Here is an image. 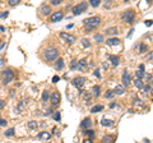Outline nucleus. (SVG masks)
<instances>
[{"label": "nucleus", "instance_id": "f257e3e1", "mask_svg": "<svg viewBox=\"0 0 153 143\" xmlns=\"http://www.w3.org/2000/svg\"><path fill=\"white\" fill-rule=\"evenodd\" d=\"M101 23V18L100 17H91L88 19H84V25H85V31L91 32L94 28H97Z\"/></svg>", "mask_w": 153, "mask_h": 143}, {"label": "nucleus", "instance_id": "f03ea898", "mask_svg": "<svg viewBox=\"0 0 153 143\" xmlns=\"http://www.w3.org/2000/svg\"><path fill=\"white\" fill-rule=\"evenodd\" d=\"M14 77H16V74H14V72L12 69H5V70H3V84L4 86H7L12 82V80L14 79Z\"/></svg>", "mask_w": 153, "mask_h": 143}, {"label": "nucleus", "instance_id": "7ed1b4c3", "mask_svg": "<svg viewBox=\"0 0 153 143\" xmlns=\"http://www.w3.org/2000/svg\"><path fill=\"white\" fill-rule=\"evenodd\" d=\"M57 56H59V52L55 47H50V49H47L45 51V59L47 61H54L57 59Z\"/></svg>", "mask_w": 153, "mask_h": 143}, {"label": "nucleus", "instance_id": "20e7f679", "mask_svg": "<svg viewBox=\"0 0 153 143\" xmlns=\"http://www.w3.org/2000/svg\"><path fill=\"white\" fill-rule=\"evenodd\" d=\"M87 8H88V4L85 1L79 3L78 5H75L73 8V14L74 16H79V14H82V13H84L85 10H87Z\"/></svg>", "mask_w": 153, "mask_h": 143}, {"label": "nucleus", "instance_id": "39448f33", "mask_svg": "<svg viewBox=\"0 0 153 143\" xmlns=\"http://www.w3.org/2000/svg\"><path fill=\"white\" fill-rule=\"evenodd\" d=\"M121 19L125 23H133L134 19H135V13L133 10H126L121 14Z\"/></svg>", "mask_w": 153, "mask_h": 143}, {"label": "nucleus", "instance_id": "423d86ee", "mask_svg": "<svg viewBox=\"0 0 153 143\" xmlns=\"http://www.w3.org/2000/svg\"><path fill=\"white\" fill-rule=\"evenodd\" d=\"M60 39L63 40L64 42H66V44H69V45H71V44H74L75 42V36H73V35H70V33H66V32H61L60 33Z\"/></svg>", "mask_w": 153, "mask_h": 143}, {"label": "nucleus", "instance_id": "0eeeda50", "mask_svg": "<svg viewBox=\"0 0 153 143\" xmlns=\"http://www.w3.org/2000/svg\"><path fill=\"white\" fill-rule=\"evenodd\" d=\"M49 98H50L51 104H52V105H54V106H55V105H59L61 96H60V93H59V92H56V91H55V92H52V93H51V96H50Z\"/></svg>", "mask_w": 153, "mask_h": 143}, {"label": "nucleus", "instance_id": "6e6552de", "mask_svg": "<svg viewBox=\"0 0 153 143\" xmlns=\"http://www.w3.org/2000/svg\"><path fill=\"white\" fill-rule=\"evenodd\" d=\"M85 80L87 79H85L84 77H76V78L73 79V84L75 86L76 88H82L83 86L85 84Z\"/></svg>", "mask_w": 153, "mask_h": 143}, {"label": "nucleus", "instance_id": "1a4fd4ad", "mask_svg": "<svg viewBox=\"0 0 153 143\" xmlns=\"http://www.w3.org/2000/svg\"><path fill=\"white\" fill-rule=\"evenodd\" d=\"M64 18V14H63V12H55L54 14L51 16V22L52 23H56V22H60L61 19Z\"/></svg>", "mask_w": 153, "mask_h": 143}, {"label": "nucleus", "instance_id": "9d476101", "mask_svg": "<svg viewBox=\"0 0 153 143\" xmlns=\"http://www.w3.org/2000/svg\"><path fill=\"white\" fill-rule=\"evenodd\" d=\"M121 80H123V86L124 87H128L129 84H130V75H129L128 72H124L123 73V77H121Z\"/></svg>", "mask_w": 153, "mask_h": 143}, {"label": "nucleus", "instance_id": "9b49d317", "mask_svg": "<svg viewBox=\"0 0 153 143\" xmlns=\"http://www.w3.org/2000/svg\"><path fill=\"white\" fill-rule=\"evenodd\" d=\"M76 69L79 72H84L87 69V59H82L79 60V63H76Z\"/></svg>", "mask_w": 153, "mask_h": 143}, {"label": "nucleus", "instance_id": "f8f14e48", "mask_svg": "<svg viewBox=\"0 0 153 143\" xmlns=\"http://www.w3.org/2000/svg\"><path fill=\"white\" fill-rule=\"evenodd\" d=\"M92 127V120H91L89 118L84 119V120L80 123V128H83V129H88V128Z\"/></svg>", "mask_w": 153, "mask_h": 143}, {"label": "nucleus", "instance_id": "ddd939ff", "mask_svg": "<svg viewBox=\"0 0 153 143\" xmlns=\"http://www.w3.org/2000/svg\"><path fill=\"white\" fill-rule=\"evenodd\" d=\"M38 139H42V141H47V139H50L51 138V134L50 133H47V132H41V133H38Z\"/></svg>", "mask_w": 153, "mask_h": 143}, {"label": "nucleus", "instance_id": "4468645a", "mask_svg": "<svg viewBox=\"0 0 153 143\" xmlns=\"http://www.w3.org/2000/svg\"><path fill=\"white\" fill-rule=\"evenodd\" d=\"M64 68V59H61V58H59L56 60V65H55V69L56 70H61Z\"/></svg>", "mask_w": 153, "mask_h": 143}, {"label": "nucleus", "instance_id": "2eb2a0df", "mask_svg": "<svg viewBox=\"0 0 153 143\" xmlns=\"http://www.w3.org/2000/svg\"><path fill=\"white\" fill-rule=\"evenodd\" d=\"M124 92H125V87H124V86H116L114 89L115 95H123Z\"/></svg>", "mask_w": 153, "mask_h": 143}, {"label": "nucleus", "instance_id": "dca6fc26", "mask_svg": "<svg viewBox=\"0 0 153 143\" xmlns=\"http://www.w3.org/2000/svg\"><path fill=\"white\" fill-rule=\"evenodd\" d=\"M50 13H51V8L49 5L41 7V14H42V16H49Z\"/></svg>", "mask_w": 153, "mask_h": 143}, {"label": "nucleus", "instance_id": "f3484780", "mask_svg": "<svg viewBox=\"0 0 153 143\" xmlns=\"http://www.w3.org/2000/svg\"><path fill=\"white\" fill-rule=\"evenodd\" d=\"M110 60H111V64L114 66H117L119 63H120V59H119V56H116V55H111L110 56Z\"/></svg>", "mask_w": 153, "mask_h": 143}, {"label": "nucleus", "instance_id": "a211bd4d", "mask_svg": "<svg viewBox=\"0 0 153 143\" xmlns=\"http://www.w3.org/2000/svg\"><path fill=\"white\" fill-rule=\"evenodd\" d=\"M107 44H108L110 46H115V45H119V44H120V40L116 39V37H114V39H108V40H107Z\"/></svg>", "mask_w": 153, "mask_h": 143}, {"label": "nucleus", "instance_id": "6ab92c4d", "mask_svg": "<svg viewBox=\"0 0 153 143\" xmlns=\"http://www.w3.org/2000/svg\"><path fill=\"white\" fill-rule=\"evenodd\" d=\"M106 33H107L108 36L117 35V28H116V27H111V28H108V30H106Z\"/></svg>", "mask_w": 153, "mask_h": 143}, {"label": "nucleus", "instance_id": "aec40b11", "mask_svg": "<svg viewBox=\"0 0 153 143\" xmlns=\"http://www.w3.org/2000/svg\"><path fill=\"white\" fill-rule=\"evenodd\" d=\"M101 110H103V106H102V105H97V106H93L92 107L91 112H98V111H101Z\"/></svg>", "mask_w": 153, "mask_h": 143}, {"label": "nucleus", "instance_id": "412c9836", "mask_svg": "<svg viewBox=\"0 0 153 143\" xmlns=\"http://www.w3.org/2000/svg\"><path fill=\"white\" fill-rule=\"evenodd\" d=\"M93 39H94V41H96V42H98V44H100V42H103V36H102V35H100V33H97V35H94Z\"/></svg>", "mask_w": 153, "mask_h": 143}, {"label": "nucleus", "instance_id": "4be33fe9", "mask_svg": "<svg viewBox=\"0 0 153 143\" xmlns=\"http://www.w3.org/2000/svg\"><path fill=\"white\" fill-rule=\"evenodd\" d=\"M4 134H5V137H13L14 134H16V132H14L13 128H9V129L4 133Z\"/></svg>", "mask_w": 153, "mask_h": 143}, {"label": "nucleus", "instance_id": "5701e85b", "mask_svg": "<svg viewBox=\"0 0 153 143\" xmlns=\"http://www.w3.org/2000/svg\"><path fill=\"white\" fill-rule=\"evenodd\" d=\"M89 4L92 5L93 8H97L100 4H101V0H89Z\"/></svg>", "mask_w": 153, "mask_h": 143}, {"label": "nucleus", "instance_id": "b1692460", "mask_svg": "<svg viewBox=\"0 0 153 143\" xmlns=\"http://www.w3.org/2000/svg\"><path fill=\"white\" fill-rule=\"evenodd\" d=\"M134 83H135V87H137L138 89H142V88H143V83H142V80H140L139 78H137V80H135Z\"/></svg>", "mask_w": 153, "mask_h": 143}, {"label": "nucleus", "instance_id": "393cba45", "mask_svg": "<svg viewBox=\"0 0 153 143\" xmlns=\"http://www.w3.org/2000/svg\"><path fill=\"white\" fill-rule=\"evenodd\" d=\"M49 97H50V93H49V91H44V93H42V101H47L49 100Z\"/></svg>", "mask_w": 153, "mask_h": 143}, {"label": "nucleus", "instance_id": "a878e982", "mask_svg": "<svg viewBox=\"0 0 153 143\" xmlns=\"http://www.w3.org/2000/svg\"><path fill=\"white\" fill-rule=\"evenodd\" d=\"M37 127H38V124L36 121H30L28 123V128H30V129H36Z\"/></svg>", "mask_w": 153, "mask_h": 143}, {"label": "nucleus", "instance_id": "bb28decb", "mask_svg": "<svg viewBox=\"0 0 153 143\" xmlns=\"http://www.w3.org/2000/svg\"><path fill=\"white\" fill-rule=\"evenodd\" d=\"M135 75H137V78H139V79H142L143 77H144V72H143L142 69H139V70H137V73H135Z\"/></svg>", "mask_w": 153, "mask_h": 143}, {"label": "nucleus", "instance_id": "cd10ccee", "mask_svg": "<svg viewBox=\"0 0 153 143\" xmlns=\"http://www.w3.org/2000/svg\"><path fill=\"white\" fill-rule=\"evenodd\" d=\"M92 91H93L94 96H100V86H94V87L92 88Z\"/></svg>", "mask_w": 153, "mask_h": 143}, {"label": "nucleus", "instance_id": "c85d7f7f", "mask_svg": "<svg viewBox=\"0 0 153 143\" xmlns=\"http://www.w3.org/2000/svg\"><path fill=\"white\" fill-rule=\"evenodd\" d=\"M102 125L103 127H111L112 125V121L107 120V119H102Z\"/></svg>", "mask_w": 153, "mask_h": 143}, {"label": "nucleus", "instance_id": "c756f323", "mask_svg": "<svg viewBox=\"0 0 153 143\" xmlns=\"http://www.w3.org/2000/svg\"><path fill=\"white\" fill-rule=\"evenodd\" d=\"M8 1H9V5L10 7H16L21 3V0H8Z\"/></svg>", "mask_w": 153, "mask_h": 143}, {"label": "nucleus", "instance_id": "7c9ffc66", "mask_svg": "<svg viewBox=\"0 0 153 143\" xmlns=\"http://www.w3.org/2000/svg\"><path fill=\"white\" fill-rule=\"evenodd\" d=\"M147 50H148V46H147L146 44H142V45H140V50H139V51H140V54H143V52H146Z\"/></svg>", "mask_w": 153, "mask_h": 143}, {"label": "nucleus", "instance_id": "2f4dec72", "mask_svg": "<svg viewBox=\"0 0 153 143\" xmlns=\"http://www.w3.org/2000/svg\"><path fill=\"white\" fill-rule=\"evenodd\" d=\"M114 91H107L106 93H105V97H106V98H111V97H114Z\"/></svg>", "mask_w": 153, "mask_h": 143}, {"label": "nucleus", "instance_id": "473e14b6", "mask_svg": "<svg viewBox=\"0 0 153 143\" xmlns=\"http://www.w3.org/2000/svg\"><path fill=\"white\" fill-rule=\"evenodd\" d=\"M82 44H83L84 47H89V46H91V42H89L87 39H83V40H82Z\"/></svg>", "mask_w": 153, "mask_h": 143}, {"label": "nucleus", "instance_id": "72a5a7b5", "mask_svg": "<svg viewBox=\"0 0 153 143\" xmlns=\"http://www.w3.org/2000/svg\"><path fill=\"white\" fill-rule=\"evenodd\" d=\"M54 119L56 121H60V112L59 111H56L55 114H54Z\"/></svg>", "mask_w": 153, "mask_h": 143}, {"label": "nucleus", "instance_id": "f704fd0d", "mask_svg": "<svg viewBox=\"0 0 153 143\" xmlns=\"http://www.w3.org/2000/svg\"><path fill=\"white\" fill-rule=\"evenodd\" d=\"M61 1L63 0H51V4L52 5H59V4H61Z\"/></svg>", "mask_w": 153, "mask_h": 143}, {"label": "nucleus", "instance_id": "c9c22d12", "mask_svg": "<svg viewBox=\"0 0 153 143\" xmlns=\"http://www.w3.org/2000/svg\"><path fill=\"white\" fill-rule=\"evenodd\" d=\"M142 89H144V92H149L151 91V86L149 84H148V86H143Z\"/></svg>", "mask_w": 153, "mask_h": 143}, {"label": "nucleus", "instance_id": "e433bc0d", "mask_svg": "<svg viewBox=\"0 0 153 143\" xmlns=\"http://www.w3.org/2000/svg\"><path fill=\"white\" fill-rule=\"evenodd\" d=\"M75 66H76V60H73V61L70 63V68L74 70V69H75Z\"/></svg>", "mask_w": 153, "mask_h": 143}, {"label": "nucleus", "instance_id": "4c0bfd02", "mask_svg": "<svg viewBox=\"0 0 153 143\" xmlns=\"http://www.w3.org/2000/svg\"><path fill=\"white\" fill-rule=\"evenodd\" d=\"M60 80V77H57V75H54V77H52V82L54 83H57Z\"/></svg>", "mask_w": 153, "mask_h": 143}, {"label": "nucleus", "instance_id": "58836bf2", "mask_svg": "<svg viewBox=\"0 0 153 143\" xmlns=\"http://www.w3.org/2000/svg\"><path fill=\"white\" fill-rule=\"evenodd\" d=\"M84 133H85V134H88V136H91V137H93V136H94V133H93V130H91V129H88V130H85Z\"/></svg>", "mask_w": 153, "mask_h": 143}, {"label": "nucleus", "instance_id": "ea45409f", "mask_svg": "<svg viewBox=\"0 0 153 143\" xmlns=\"http://www.w3.org/2000/svg\"><path fill=\"white\" fill-rule=\"evenodd\" d=\"M8 12H4V13H1V14H0V19H3V18H7L8 17Z\"/></svg>", "mask_w": 153, "mask_h": 143}, {"label": "nucleus", "instance_id": "a19ab883", "mask_svg": "<svg viewBox=\"0 0 153 143\" xmlns=\"http://www.w3.org/2000/svg\"><path fill=\"white\" fill-rule=\"evenodd\" d=\"M7 125V120H4V119H0V127H4Z\"/></svg>", "mask_w": 153, "mask_h": 143}, {"label": "nucleus", "instance_id": "79ce46f5", "mask_svg": "<svg viewBox=\"0 0 153 143\" xmlns=\"http://www.w3.org/2000/svg\"><path fill=\"white\" fill-rule=\"evenodd\" d=\"M106 141H114V137H105L103 142H106Z\"/></svg>", "mask_w": 153, "mask_h": 143}, {"label": "nucleus", "instance_id": "37998d69", "mask_svg": "<svg viewBox=\"0 0 153 143\" xmlns=\"http://www.w3.org/2000/svg\"><path fill=\"white\" fill-rule=\"evenodd\" d=\"M146 79L148 80V82H151V80H152V74H147L146 75Z\"/></svg>", "mask_w": 153, "mask_h": 143}, {"label": "nucleus", "instance_id": "c03bdc74", "mask_svg": "<svg viewBox=\"0 0 153 143\" xmlns=\"http://www.w3.org/2000/svg\"><path fill=\"white\" fill-rule=\"evenodd\" d=\"M94 75H96V77H98V78L101 77V75H100V72H98V69H96V70H94Z\"/></svg>", "mask_w": 153, "mask_h": 143}, {"label": "nucleus", "instance_id": "a18cd8bd", "mask_svg": "<svg viewBox=\"0 0 153 143\" xmlns=\"http://www.w3.org/2000/svg\"><path fill=\"white\" fill-rule=\"evenodd\" d=\"M146 26H147V27H151V26H152V21H147V22H146Z\"/></svg>", "mask_w": 153, "mask_h": 143}, {"label": "nucleus", "instance_id": "49530a36", "mask_svg": "<svg viewBox=\"0 0 153 143\" xmlns=\"http://www.w3.org/2000/svg\"><path fill=\"white\" fill-rule=\"evenodd\" d=\"M52 114V110H47L46 112H45V115H51Z\"/></svg>", "mask_w": 153, "mask_h": 143}, {"label": "nucleus", "instance_id": "de8ad7c7", "mask_svg": "<svg viewBox=\"0 0 153 143\" xmlns=\"http://www.w3.org/2000/svg\"><path fill=\"white\" fill-rule=\"evenodd\" d=\"M74 27V25H73V23H70V25H68V26H66V28H68V30H69V28H73Z\"/></svg>", "mask_w": 153, "mask_h": 143}, {"label": "nucleus", "instance_id": "09e8293b", "mask_svg": "<svg viewBox=\"0 0 153 143\" xmlns=\"http://www.w3.org/2000/svg\"><path fill=\"white\" fill-rule=\"evenodd\" d=\"M52 134H57V129H56V128H54V129H52Z\"/></svg>", "mask_w": 153, "mask_h": 143}, {"label": "nucleus", "instance_id": "8fccbe9b", "mask_svg": "<svg viewBox=\"0 0 153 143\" xmlns=\"http://www.w3.org/2000/svg\"><path fill=\"white\" fill-rule=\"evenodd\" d=\"M4 106V101H3V100H0V109H1Z\"/></svg>", "mask_w": 153, "mask_h": 143}, {"label": "nucleus", "instance_id": "3c124183", "mask_svg": "<svg viewBox=\"0 0 153 143\" xmlns=\"http://www.w3.org/2000/svg\"><path fill=\"white\" fill-rule=\"evenodd\" d=\"M115 106H116V104H115V102H111V104H110V107H115Z\"/></svg>", "mask_w": 153, "mask_h": 143}, {"label": "nucleus", "instance_id": "603ef678", "mask_svg": "<svg viewBox=\"0 0 153 143\" xmlns=\"http://www.w3.org/2000/svg\"><path fill=\"white\" fill-rule=\"evenodd\" d=\"M139 69H142V70H144V65H143V64H140V65H139Z\"/></svg>", "mask_w": 153, "mask_h": 143}, {"label": "nucleus", "instance_id": "864d4df0", "mask_svg": "<svg viewBox=\"0 0 153 143\" xmlns=\"http://www.w3.org/2000/svg\"><path fill=\"white\" fill-rule=\"evenodd\" d=\"M133 32H134V30H131V31H130V32H129V35H128V36H129V37H130V36H131V35H133Z\"/></svg>", "mask_w": 153, "mask_h": 143}, {"label": "nucleus", "instance_id": "5fc2aeb1", "mask_svg": "<svg viewBox=\"0 0 153 143\" xmlns=\"http://www.w3.org/2000/svg\"><path fill=\"white\" fill-rule=\"evenodd\" d=\"M0 31H5V30H4V27H3V26H0Z\"/></svg>", "mask_w": 153, "mask_h": 143}, {"label": "nucleus", "instance_id": "6e6d98bb", "mask_svg": "<svg viewBox=\"0 0 153 143\" xmlns=\"http://www.w3.org/2000/svg\"><path fill=\"white\" fill-rule=\"evenodd\" d=\"M147 3H148V4H151V3H152V0H147Z\"/></svg>", "mask_w": 153, "mask_h": 143}, {"label": "nucleus", "instance_id": "4d7b16f0", "mask_svg": "<svg viewBox=\"0 0 153 143\" xmlns=\"http://www.w3.org/2000/svg\"><path fill=\"white\" fill-rule=\"evenodd\" d=\"M125 1H129V0H125Z\"/></svg>", "mask_w": 153, "mask_h": 143}, {"label": "nucleus", "instance_id": "13d9d810", "mask_svg": "<svg viewBox=\"0 0 153 143\" xmlns=\"http://www.w3.org/2000/svg\"><path fill=\"white\" fill-rule=\"evenodd\" d=\"M0 3H1V0H0Z\"/></svg>", "mask_w": 153, "mask_h": 143}, {"label": "nucleus", "instance_id": "bf43d9fd", "mask_svg": "<svg viewBox=\"0 0 153 143\" xmlns=\"http://www.w3.org/2000/svg\"><path fill=\"white\" fill-rule=\"evenodd\" d=\"M0 42H1V40H0Z\"/></svg>", "mask_w": 153, "mask_h": 143}]
</instances>
